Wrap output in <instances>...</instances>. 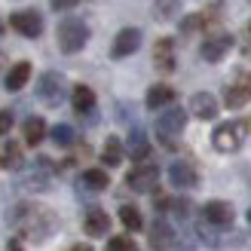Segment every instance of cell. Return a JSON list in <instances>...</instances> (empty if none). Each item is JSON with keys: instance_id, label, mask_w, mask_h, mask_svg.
Listing matches in <instances>:
<instances>
[{"instance_id": "1", "label": "cell", "mask_w": 251, "mask_h": 251, "mask_svg": "<svg viewBox=\"0 0 251 251\" xmlns=\"http://www.w3.org/2000/svg\"><path fill=\"white\" fill-rule=\"evenodd\" d=\"M6 221L12 224V230H16L19 236H25V239H31V242H46L49 236L58 230V218L49 208L37 205V202H19V205H12Z\"/></svg>"}, {"instance_id": "2", "label": "cell", "mask_w": 251, "mask_h": 251, "mask_svg": "<svg viewBox=\"0 0 251 251\" xmlns=\"http://www.w3.org/2000/svg\"><path fill=\"white\" fill-rule=\"evenodd\" d=\"M55 37H58V49H61V52L74 55V52H80V49L86 46V40H89V28H86V22H83V19L68 16V19H61V22H58Z\"/></svg>"}, {"instance_id": "3", "label": "cell", "mask_w": 251, "mask_h": 251, "mask_svg": "<svg viewBox=\"0 0 251 251\" xmlns=\"http://www.w3.org/2000/svg\"><path fill=\"white\" fill-rule=\"evenodd\" d=\"M65 77L61 74H55V71H46L40 80H37V98H40L43 104H49V107H55V104H61L65 101Z\"/></svg>"}, {"instance_id": "4", "label": "cell", "mask_w": 251, "mask_h": 251, "mask_svg": "<svg viewBox=\"0 0 251 251\" xmlns=\"http://www.w3.org/2000/svg\"><path fill=\"white\" fill-rule=\"evenodd\" d=\"M156 184H159V169L153 162H138V166L126 175V187L135 190V193H150V190H156Z\"/></svg>"}, {"instance_id": "5", "label": "cell", "mask_w": 251, "mask_h": 251, "mask_svg": "<svg viewBox=\"0 0 251 251\" xmlns=\"http://www.w3.org/2000/svg\"><path fill=\"white\" fill-rule=\"evenodd\" d=\"M187 126V110L184 107H169L156 117V135L162 141H175Z\"/></svg>"}, {"instance_id": "6", "label": "cell", "mask_w": 251, "mask_h": 251, "mask_svg": "<svg viewBox=\"0 0 251 251\" xmlns=\"http://www.w3.org/2000/svg\"><path fill=\"white\" fill-rule=\"evenodd\" d=\"M211 144L221 153H236L242 147V126L239 123H221L215 129V135H211Z\"/></svg>"}, {"instance_id": "7", "label": "cell", "mask_w": 251, "mask_h": 251, "mask_svg": "<svg viewBox=\"0 0 251 251\" xmlns=\"http://www.w3.org/2000/svg\"><path fill=\"white\" fill-rule=\"evenodd\" d=\"M251 101V74L242 71L236 74V80L227 86V92H224V104H227L230 110H239Z\"/></svg>"}, {"instance_id": "8", "label": "cell", "mask_w": 251, "mask_h": 251, "mask_svg": "<svg viewBox=\"0 0 251 251\" xmlns=\"http://www.w3.org/2000/svg\"><path fill=\"white\" fill-rule=\"evenodd\" d=\"M9 25L16 28L22 37H40L43 34V19H40V12H34V9H19V12H12L9 16Z\"/></svg>"}, {"instance_id": "9", "label": "cell", "mask_w": 251, "mask_h": 251, "mask_svg": "<svg viewBox=\"0 0 251 251\" xmlns=\"http://www.w3.org/2000/svg\"><path fill=\"white\" fill-rule=\"evenodd\" d=\"M169 181H172V187H178V190H193L199 184V172L193 169V162L178 159V162L169 166Z\"/></svg>"}, {"instance_id": "10", "label": "cell", "mask_w": 251, "mask_h": 251, "mask_svg": "<svg viewBox=\"0 0 251 251\" xmlns=\"http://www.w3.org/2000/svg\"><path fill=\"white\" fill-rule=\"evenodd\" d=\"M138 46H141V31H138V28H123L114 37L110 55H114V58H129L132 52H138Z\"/></svg>"}, {"instance_id": "11", "label": "cell", "mask_w": 251, "mask_h": 251, "mask_svg": "<svg viewBox=\"0 0 251 251\" xmlns=\"http://www.w3.org/2000/svg\"><path fill=\"white\" fill-rule=\"evenodd\" d=\"M202 218H205V224H211V227H230L236 215H233L230 202H224V199H211V202H205V208H202Z\"/></svg>"}, {"instance_id": "12", "label": "cell", "mask_w": 251, "mask_h": 251, "mask_svg": "<svg viewBox=\"0 0 251 251\" xmlns=\"http://www.w3.org/2000/svg\"><path fill=\"white\" fill-rule=\"evenodd\" d=\"M230 49H233V37L230 34H215V37H208V40L202 43L199 55H202L205 61H221Z\"/></svg>"}, {"instance_id": "13", "label": "cell", "mask_w": 251, "mask_h": 251, "mask_svg": "<svg viewBox=\"0 0 251 251\" xmlns=\"http://www.w3.org/2000/svg\"><path fill=\"white\" fill-rule=\"evenodd\" d=\"M172 245H175L172 224L162 221V218H156L153 224H150V248H153V251H169Z\"/></svg>"}, {"instance_id": "14", "label": "cell", "mask_w": 251, "mask_h": 251, "mask_svg": "<svg viewBox=\"0 0 251 251\" xmlns=\"http://www.w3.org/2000/svg\"><path fill=\"white\" fill-rule=\"evenodd\" d=\"M190 114L199 117V120H215L218 117V101L211 92H196L190 98Z\"/></svg>"}, {"instance_id": "15", "label": "cell", "mask_w": 251, "mask_h": 251, "mask_svg": "<svg viewBox=\"0 0 251 251\" xmlns=\"http://www.w3.org/2000/svg\"><path fill=\"white\" fill-rule=\"evenodd\" d=\"M153 65L159 71H175V43H172V37H159L156 46H153Z\"/></svg>"}, {"instance_id": "16", "label": "cell", "mask_w": 251, "mask_h": 251, "mask_svg": "<svg viewBox=\"0 0 251 251\" xmlns=\"http://www.w3.org/2000/svg\"><path fill=\"white\" fill-rule=\"evenodd\" d=\"M83 230H86V236H107V230H110L107 211L89 208V211H86V218H83Z\"/></svg>"}, {"instance_id": "17", "label": "cell", "mask_w": 251, "mask_h": 251, "mask_svg": "<svg viewBox=\"0 0 251 251\" xmlns=\"http://www.w3.org/2000/svg\"><path fill=\"white\" fill-rule=\"evenodd\" d=\"M71 104H74V110L83 117V114H92L95 110V92L89 89V86H74V92H71Z\"/></svg>"}, {"instance_id": "18", "label": "cell", "mask_w": 251, "mask_h": 251, "mask_svg": "<svg viewBox=\"0 0 251 251\" xmlns=\"http://www.w3.org/2000/svg\"><path fill=\"white\" fill-rule=\"evenodd\" d=\"M28 80H31V61H16V65L9 68V74H6V89L19 92V89H25Z\"/></svg>"}, {"instance_id": "19", "label": "cell", "mask_w": 251, "mask_h": 251, "mask_svg": "<svg viewBox=\"0 0 251 251\" xmlns=\"http://www.w3.org/2000/svg\"><path fill=\"white\" fill-rule=\"evenodd\" d=\"M175 101V89L166 83H156V86H150L147 89V107L150 110H159V107H166Z\"/></svg>"}, {"instance_id": "20", "label": "cell", "mask_w": 251, "mask_h": 251, "mask_svg": "<svg viewBox=\"0 0 251 251\" xmlns=\"http://www.w3.org/2000/svg\"><path fill=\"white\" fill-rule=\"evenodd\" d=\"M22 135H25V144H31V147H37L46 138V123L40 120V117H31V120H25V129H22Z\"/></svg>"}, {"instance_id": "21", "label": "cell", "mask_w": 251, "mask_h": 251, "mask_svg": "<svg viewBox=\"0 0 251 251\" xmlns=\"http://www.w3.org/2000/svg\"><path fill=\"white\" fill-rule=\"evenodd\" d=\"M80 184L98 193V190H107V187H110V178H107L104 169H86V172L80 175Z\"/></svg>"}, {"instance_id": "22", "label": "cell", "mask_w": 251, "mask_h": 251, "mask_svg": "<svg viewBox=\"0 0 251 251\" xmlns=\"http://www.w3.org/2000/svg\"><path fill=\"white\" fill-rule=\"evenodd\" d=\"M126 150H129V156H132L135 162H144V159L150 156V141H147L141 132H132V135H129V144H126Z\"/></svg>"}, {"instance_id": "23", "label": "cell", "mask_w": 251, "mask_h": 251, "mask_svg": "<svg viewBox=\"0 0 251 251\" xmlns=\"http://www.w3.org/2000/svg\"><path fill=\"white\" fill-rule=\"evenodd\" d=\"M101 162H107V166H120V162H123V144H120V138H107V141H104Z\"/></svg>"}, {"instance_id": "24", "label": "cell", "mask_w": 251, "mask_h": 251, "mask_svg": "<svg viewBox=\"0 0 251 251\" xmlns=\"http://www.w3.org/2000/svg\"><path fill=\"white\" fill-rule=\"evenodd\" d=\"M0 166L3 169H22V150L16 141L3 144V150H0Z\"/></svg>"}, {"instance_id": "25", "label": "cell", "mask_w": 251, "mask_h": 251, "mask_svg": "<svg viewBox=\"0 0 251 251\" xmlns=\"http://www.w3.org/2000/svg\"><path fill=\"white\" fill-rule=\"evenodd\" d=\"M120 221H123V227L132 230V233L144 227V218H141V211H138L135 205H123V208H120Z\"/></svg>"}, {"instance_id": "26", "label": "cell", "mask_w": 251, "mask_h": 251, "mask_svg": "<svg viewBox=\"0 0 251 251\" xmlns=\"http://www.w3.org/2000/svg\"><path fill=\"white\" fill-rule=\"evenodd\" d=\"M181 12V3L178 0H156L153 3V16L159 19V22H169V19H175Z\"/></svg>"}, {"instance_id": "27", "label": "cell", "mask_w": 251, "mask_h": 251, "mask_svg": "<svg viewBox=\"0 0 251 251\" xmlns=\"http://www.w3.org/2000/svg\"><path fill=\"white\" fill-rule=\"evenodd\" d=\"M49 135H52V141H55L58 147H71V144H74V129H71V126H65V123L52 126V132H49Z\"/></svg>"}, {"instance_id": "28", "label": "cell", "mask_w": 251, "mask_h": 251, "mask_svg": "<svg viewBox=\"0 0 251 251\" xmlns=\"http://www.w3.org/2000/svg\"><path fill=\"white\" fill-rule=\"evenodd\" d=\"M104 251H138V248H135V242L129 239V236H114Z\"/></svg>"}, {"instance_id": "29", "label": "cell", "mask_w": 251, "mask_h": 251, "mask_svg": "<svg viewBox=\"0 0 251 251\" xmlns=\"http://www.w3.org/2000/svg\"><path fill=\"white\" fill-rule=\"evenodd\" d=\"M202 25H205V16H190V19L181 22V31H196V28H202Z\"/></svg>"}, {"instance_id": "30", "label": "cell", "mask_w": 251, "mask_h": 251, "mask_svg": "<svg viewBox=\"0 0 251 251\" xmlns=\"http://www.w3.org/2000/svg\"><path fill=\"white\" fill-rule=\"evenodd\" d=\"M80 0H49V6H52L55 12H65V9H74Z\"/></svg>"}, {"instance_id": "31", "label": "cell", "mask_w": 251, "mask_h": 251, "mask_svg": "<svg viewBox=\"0 0 251 251\" xmlns=\"http://www.w3.org/2000/svg\"><path fill=\"white\" fill-rule=\"evenodd\" d=\"M12 129V110H0V135H6Z\"/></svg>"}, {"instance_id": "32", "label": "cell", "mask_w": 251, "mask_h": 251, "mask_svg": "<svg viewBox=\"0 0 251 251\" xmlns=\"http://www.w3.org/2000/svg\"><path fill=\"white\" fill-rule=\"evenodd\" d=\"M68 251H92V245H86V242H80V245H71Z\"/></svg>"}, {"instance_id": "33", "label": "cell", "mask_w": 251, "mask_h": 251, "mask_svg": "<svg viewBox=\"0 0 251 251\" xmlns=\"http://www.w3.org/2000/svg\"><path fill=\"white\" fill-rule=\"evenodd\" d=\"M9 251H22V245H19V239H12V242H9Z\"/></svg>"}, {"instance_id": "34", "label": "cell", "mask_w": 251, "mask_h": 251, "mask_svg": "<svg viewBox=\"0 0 251 251\" xmlns=\"http://www.w3.org/2000/svg\"><path fill=\"white\" fill-rule=\"evenodd\" d=\"M248 224H251V211H248Z\"/></svg>"}, {"instance_id": "35", "label": "cell", "mask_w": 251, "mask_h": 251, "mask_svg": "<svg viewBox=\"0 0 251 251\" xmlns=\"http://www.w3.org/2000/svg\"><path fill=\"white\" fill-rule=\"evenodd\" d=\"M248 34H251V22H248Z\"/></svg>"}]
</instances>
